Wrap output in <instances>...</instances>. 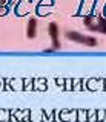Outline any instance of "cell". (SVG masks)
Wrapping results in <instances>:
<instances>
[{"label":"cell","mask_w":106,"mask_h":122,"mask_svg":"<svg viewBox=\"0 0 106 122\" xmlns=\"http://www.w3.org/2000/svg\"><path fill=\"white\" fill-rule=\"evenodd\" d=\"M48 32H49V37H51L52 40V49H60V43H59V26L57 23H49L48 26Z\"/></svg>","instance_id":"1"},{"label":"cell","mask_w":106,"mask_h":122,"mask_svg":"<svg viewBox=\"0 0 106 122\" xmlns=\"http://www.w3.org/2000/svg\"><path fill=\"white\" fill-rule=\"evenodd\" d=\"M35 35H37V18H29L28 28H26V37L35 38Z\"/></svg>","instance_id":"2"},{"label":"cell","mask_w":106,"mask_h":122,"mask_svg":"<svg viewBox=\"0 0 106 122\" xmlns=\"http://www.w3.org/2000/svg\"><path fill=\"white\" fill-rule=\"evenodd\" d=\"M88 29L89 30H97V32H101V34H106V18L105 17H98L97 18V25L89 26Z\"/></svg>","instance_id":"3"},{"label":"cell","mask_w":106,"mask_h":122,"mask_svg":"<svg viewBox=\"0 0 106 122\" xmlns=\"http://www.w3.org/2000/svg\"><path fill=\"white\" fill-rule=\"evenodd\" d=\"M66 37H68V40H72L75 43H83V44H85V40H86V35L78 34V32H75V30H68Z\"/></svg>","instance_id":"4"},{"label":"cell","mask_w":106,"mask_h":122,"mask_svg":"<svg viewBox=\"0 0 106 122\" xmlns=\"http://www.w3.org/2000/svg\"><path fill=\"white\" fill-rule=\"evenodd\" d=\"M16 119L23 121V122H28L29 121V112H28V110H25L23 113H22V112H16Z\"/></svg>","instance_id":"5"},{"label":"cell","mask_w":106,"mask_h":122,"mask_svg":"<svg viewBox=\"0 0 106 122\" xmlns=\"http://www.w3.org/2000/svg\"><path fill=\"white\" fill-rule=\"evenodd\" d=\"M88 121V112L86 110H77V122Z\"/></svg>","instance_id":"6"},{"label":"cell","mask_w":106,"mask_h":122,"mask_svg":"<svg viewBox=\"0 0 106 122\" xmlns=\"http://www.w3.org/2000/svg\"><path fill=\"white\" fill-rule=\"evenodd\" d=\"M5 121H9V112L0 110V122H5Z\"/></svg>","instance_id":"7"},{"label":"cell","mask_w":106,"mask_h":122,"mask_svg":"<svg viewBox=\"0 0 106 122\" xmlns=\"http://www.w3.org/2000/svg\"><path fill=\"white\" fill-rule=\"evenodd\" d=\"M85 44H86V46H95V44H97V40H95L94 37H88V35H86Z\"/></svg>","instance_id":"8"},{"label":"cell","mask_w":106,"mask_h":122,"mask_svg":"<svg viewBox=\"0 0 106 122\" xmlns=\"http://www.w3.org/2000/svg\"><path fill=\"white\" fill-rule=\"evenodd\" d=\"M85 25L86 28H89V26H92V15H85Z\"/></svg>","instance_id":"9"},{"label":"cell","mask_w":106,"mask_h":122,"mask_svg":"<svg viewBox=\"0 0 106 122\" xmlns=\"http://www.w3.org/2000/svg\"><path fill=\"white\" fill-rule=\"evenodd\" d=\"M69 117H71V113L68 114V110H63V112L60 113V119H62V121H68Z\"/></svg>","instance_id":"10"},{"label":"cell","mask_w":106,"mask_h":122,"mask_svg":"<svg viewBox=\"0 0 106 122\" xmlns=\"http://www.w3.org/2000/svg\"><path fill=\"white\" fill-rule=\"evenodd\" d=\"M97 119V113L94 110H89L88 112V121H95Z\"/></svg>","instance_id":"11"},{"label":"cell","mask_w":106,"mask_h":122,"mask_svg":"<svg viewBox=\"0 0 106 122\" xmlns=\"http://www.w3.org/2000/svg\"><path fill=\"white\" fill-rule=\"evenodd\" d=\"M105 116H106V112H105V110H100V112H98L97 113V121H105Z\"/></svg>","instance_id":"12"},{"label":"cell","mask_w":106,"mask_h":122,"mask_svg":"<svg viewBox=\"0 0 106 122\" xmlns=\"http://www.w3.org/2000/svg\"><path fill=\"white\" fill-rule=\"evenodd\" d=\"M8 12V6H0V17Z\"/></svg>","instance_id":"13"},{"label":"cell","mask_w":106,"mask_h":122,"mask_svg":"<svg viewBox=\"0 0 106 122\" xmlns=\"http://www.w3.org/2000/svg\"><path fill=\"white\" fill-rule=\"evenodd\" d=\"M9 3V0H0V6H6Z\"/></svg>","instance_id":"14"},{"label":"cell","mask_w":106,"mask_h":122,"mask_svg":"<svg viewBox=\"0 0 106 122\" xmlns=\"http://www.w3.org/2000/svg\"><path fill=\"white\" fill-rule=\"evenodd\" d=\"M103 14H105V15H106V6H105V12H103Z\"/></svg>","instance_id":"15"},{"label":"cell","mask_w":106,"mask_h":122,"mask_svg":"<svg viewBox=\"0 0 106 122\" xmlns=\"http://www.w3.org/2000/svg\"><path fill=\"white\" fill-rule=\"evenodd\" d=\"M105 122H106V116H105Z\"/></svg>","instance_id":"16"}]
</instances>
